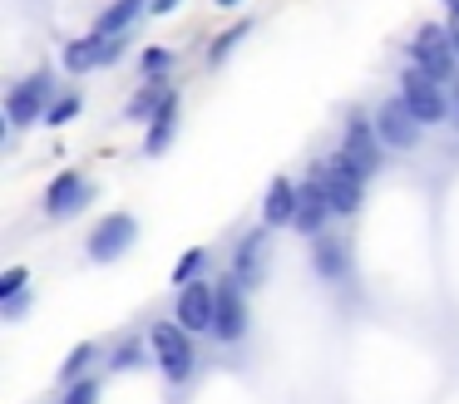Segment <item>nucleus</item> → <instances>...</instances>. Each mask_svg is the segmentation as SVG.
Masks as SVG:
<instances>
[{
    "label": "nucleus",
    "instance_id": "nucleus-1",
    "mask_svg": "<svg viewBox=\"0 0 459 404\" xmlns=\"http://www.w3.org/2000/svg\"><path fill=\"white\" fill-rule=\"evenodd\" d=\"M149 350H153L159 370L169 374L173 384H183V380L193 374V365H198V355H193V340H188V331H183L178 321H153Z\"/></svg>",
    "mask_w": 459,
    "mask_h": 404
},
{
    "label": "nucleus",
    "instance_id": "nucleus-2",
    "mask_svg": "<svg viewBox=\"0 0 459 404\" xmlns=\"http://www.w3.org/2000/svg\"><path fill=\"white\" fill-rule=\"evenodd\" d=\"M50 104H55V79L45 74V69H35L30 79H21V84L5 94V118H11L15 128L45 124L40 114H50Z\"/></svg>",
    "mask_w": 459,
    "mask_h": 404
},
{
    "label": "nucleus",
    "instance_id": "nucleus-3",
    "mask_svg": "<svg viewBox=\"0 0 459 404\" xmlns=\"http://www.w3.org/2000/svg\"><path fill=\"white\" fill-rule=\"evenodd\" d=\"M400 99L410 104V114H415L420 124H445L449 118V99H445V89H439V79L425 74L420 64H410L405 74H400Z\"/></svg>",
    "mask_w": 459,
    "mask_h": 404
},
{
    "label": "nucleus",
    "instance_id": "nucleus-4",
    "mask_svg": "<svg viewBox=\"0 0 459 404\" xmlns=\"http://www.w3.org/2000/svg\"><path fill=\"white\" fill-rule=\"evenodd\" d=\"M134 242H139V222H134V212H109L90 236H84V252H90V262L104 266V262H119Z\"/></svg>",
    "mask_w": 459,
    "mask_h": 404
},
{
    "label": "nucleus",
    "instance_id": "nucleus-5",
    "mask_svg": "<svg viewBox=\"0 0 459 404\" xmlns=\"http://www.w3.org/2000/svg\"><path fill=\"white\" fill-rule=\"evenodd\" d=\"M380 133H376V118H351L346 124V143H341V153H336V163L341 168H351L356 177H370L380 168Z\"/></svg>",
    "mask_w": 459,
    "mask_h": 404
},
{
    "label": "nucleus",
    "instance_id": "nucleus-6",
    "mask_svg": "<svg viewBox=\"0 0 459 404\" xmlns=\"http://www.w3.org/2000/svg\"><path fill=\"white\" fill-rule=\"evenodd\" d=\"M311 173L326 183V197H331V212H336V217H356L360 212V202H366V177H356L351 168H341L336 158L316 163Z\"/></svg>",
    "mask_w": 459,
    "mask_h": 404
},
{
    "label": "nucleus",
    "instance_id": "nucleus-7",
    "mask_svg": "<svg viewBox=\"0 0 459 404\" xmlns=\"http://www.w3.org/2000/svg\"><path fill=\"white\" fill-rule=\"evenodd\" d=\"M410 59H415L425 74H435L439 84H445L449 74H455V59H459V49H455V39H449V30L445 25H425L415 35V45H410Z\"/></svg>",
    "mask_w": 459,
    "mask_h": 404
},
{
    "label": "nucleus",
    "instance_id": "nucleus-8",
    "mask_svg": "<svg viewBox=\"0 0 459 404\" xmlns=\"http://www.w3.org/2000/svg\"><path fill=\"white\" fill-rule=\"evenodd\" d=\"M420 118L410 114V104L405 99H385V104H380V114H376V133H380V143L385 148H395V153H410V148L420 143Z\"/></svg>",
    "mask_w": 459,
    "mask_h": 404
},
{
    "label": "nucleus",
    "instance_id": "nucleus-9",
    "mask_svg": "<svg viewBox=\"0 0 459 404\" xmlns=\"http://www.w3.org/2000/svg\"><path fill=\"white\" fill-rule=\"evenodd\" d=\"M173 321L183 325V331H212V321H218V286L208 281H193L178 291V301H173Z\"/></svg>",
    "mask_w": 459,
    "mask_h": 404
},
{
    "label": "nucleus",
    "instance_id": "nucleus-10",
    "mask_svg": "<svg viewBox=\"0 0 459 404\" xmlns=\"http://www.w3.org/2000/svg\"><path fill=\"white\" fill-rule=\"evenodd\" d=\"M212 335L222 345H238L247 335V301H242V286L228 276V286H218V321H212Z\"/></svg>",
    "mask_w": 459,
    "mask_h": 404
},
{
    "label": "nucleus",
    "instance_id": "nucleus-11",
    "mask_svg": "<svg viewBox=\"0 0 459 404\" xmlns=\"http://www.w3.org/2000/svg\"><path fill=\"white\" fill-rule=\"evenodd\" d=\"M90 197H94V183H90V177H80V168H70V173H60L50 187H45V212H50V217H70V212H80Z\"/></svg>",
    "mask_w": 459,
    "mask_h": 404
},
{
    "label": "nucleus",
    "instance_id": "nucleus-12",
    "mask_svg": "<svg viewBox=\"0 0 459 404\" xmlns=\"http://www.w3.org/2000/svg\"><path fill=\"white\" fill-rule=\"evenodd\" d=\"M301 207V187L291 177H272L267 197H262V227H291Z\"/></svg>",
    "mask_w": 459,
    "mask_h": 404
},
{
    "label": "nucleus",
    "instance_id": "nucleus-13",
    "mask_svg": "<svg viewBox=\"0 0 459 404\" xmlns=\"http://www.w3.org/2000/svg\"><path fill=\"white\" fill-rule=\"evenodd\" d=\"M326 217H331V197H326V183H321L316 173L301 183V207H297V232L301 236H321V227H326Z\"/></svg>",
    "mask_w": 459,
    "mask_h": 404
},
{
    "label": "nucleus",
    "instance_id": "nucleus-14",
    "mask_svg": "<svg viewBox=\"0 0 459 404\" xmlns=\"http://www.w3.org/2000/svg\"><path fill=\"white\" fill-rule=\"evenodd\" d=\"M311 266H316V276L321 281H341L346 276V266H351V252H346V242L341 236H311Z\"/></svg>",
    "mask_w": 459,
    "mask_h": 404
},
{
    "label": "nucleus",
    "instance_id": "nucleus-15",
    "mask_svg": "<svg viewBox=\"0 0 459 404\" xmlns=\"http://www.w3.org/2000/svg\"><path fill=\"white\" fill-rule=\"evenodd\" d=\"M262 256H267V236L262 232H247L238 242V252H232V281L247 291V286H257V276H262Z\"/></svg>",
    "mask_w": 459,
    "mask_h": 404
},
{
    "label": "nucleus",
    "instance_id": "nucleus-16",
    "mask_svg": "<svg viewBox=\"0 0 459 404\" xmlns=\"http://www.w3.org/2000/svg\"><path fill=\"white\" fill-rule=\"evenodd\" d=\"M104 45L109 39L104 35H80V39H70L65 45V55H60V64H65V74H84V69H94V64H104Z\"/></svg>",
    "mask_w": 459,
    "mask_h": 404
},
{
    "label": "nucleus",
    "instance_id": "nucleus-17",
    "mask_svg": "<svg viewBox=\"0 0 459 404\" xmlns=\"http://www.w3.org/2000/svg\"><path fill=\"white\" fill-rule=\"evenodd\" d=\"M173 124H178V99L169 94V99H163V108L149 118V133H143V153H149V158H159L163 148L173 143Z\"/></svg>",
    "mask_w": 459,
    "mask_h": 404
},
{
    "label": "nucleus",
    "instance_id": "nucleus-18",
    "mask_svg": "<svg viewBox=\"0 0 459 404\" xmlns=\"http://www.w3.org/2000/svg\"><path fill=\"white\" fill-rule=\"evenodd\" d=\"M139 10H149L143 0H114L109 10H104L100 20H94V35H104V39H114V35H124V30L139 20Z\"/></svg>",
    "mask_w": 459,
    "mask_h": 404
},
{
    "label": "nucleus",
    "instance_id": "nucleus-19",
    "mask_svg": "<svg viewBox=\"0 0 459 404\" xmlns=\"http://www.w3.org/2000/svg\"><path fill=\"white\" fill-rule=\"evenodd\" d=\"M169 94H173V89H163V79H153V84H143L139 94L129 99V108H124V114H129V118H153V114L163 108V99H169Z\"/></svg>",
    "mask_w": 459,
    "mask_h": 404
},
{
    "label": "nucleus",
    "instance_id": "nucleus-20",
    "mask_svg": "<svg viewBox=\"0 0 459 404\" xmlns=\"http://www.w3.org/2000/svg\"><path fill=\"white\" fill-rule=\"evenodd\" d=\"M203 271H208V246H188V252L178 256V266H173V286H193V281H203Z\"/></svg>",
    "mask_w": 459,
    "mask_h": 404
},
{
    "label": "nucleus",
    "instance_id": "nucleus-21",
    "mask_svg": "<svg viewBox=\"0 0 459 404\" xmlns=\"http://www.w3.org/2000/svg\"><path fill=\"white\" fill-rule=\"evenodd\" d=\"M90 360H94V345H90V340H80L70 355H65V365H60V380H65V384L84 380V370H90Z\"/></svg>",
    "mask_w": 459,
    "mask_h": 404
},
{
    "label": "nucleus",
    "instance_id": "nucleus-22",
    "mask_svg": "<svg viewBox=\"0 0 459 404\" xmlns=\"http://www.w3.org/2000/svg\"><path fill=\"white\" fill-rule=\"evenodd\" d=\"M80 104H84L80 94H60V99L50 104V114H45V128H65L74 114H80Z\"/></svg>",
    "mask_w": 459,
    "mask_h": 404
},
{
    "label": "nucleus",
    "instance_id": "nucleus-23",
    "mask_svg": "<svg viewBox=\"0 0 459 404\" xmlns=\"http://www.w3.org/2000/svg\"><path fill=\"white\" fill-rule=\"evenodd\" d=\"M25 266H11V271H0V305L5 301H15V296H25Z\"/></svg>",
    "mask_w": 459,
    "mask_h": 404
},
{
    "label": "nucleus",
    "instance_id": "nucleus-24",
    "mask_svg": "<svg viewBox=\"0 0 459 404\" xmlns=\"http://www.w3.org/2000/svg\"><path fill=\"white\" fill-rule=\"evenodd\" d=\"M60 404H100V384H94V380L65 384V400H60Z\"/></svg>",
    "mask_w": 459,
    "mask_h": 404
},
{
    "label": "nucleus",
    "instance_id": "nucleus-25",
    "mask_svg": "<svg viewBox=\"0 0 459 404\" xmlns=\"http://www.w3.org/2000/svg\"><path fill=\"white\" fill-rule=\"evenodd\" d=\"M139 365H143V350H139V340H124L119 350H114L109 370H139Z\"/></svg>",
    "mask_w": 459,
    "mask_h": 404
},
{
    "label": "nucleus",
    "instance_id": "nucleus-26",
    "mask_svg": "<svg viewBox=\"0 0 459 404\" xmlns=\"http://www.w3.org/2000/svg\"><path fill=\"white\" fill-rule=\"evenodd\" d=\"M169 64H173V49H159V45H153V49H143V74H153V79H159Z\"/></svg>",
    "mask_w": 459,
    "mask_h": 404
},
{
    "label": "nucleus",
    "instance_id": "nucleus-27",
    "mask_svg": "<svg viewBox=\"0 0 459 404\" xmlns=\"http://www.w3.org/2000/svg\"><path fill=\"white\" fill-rule=\"evenodd\" d=\"M242 35H247V25H238V30H228V35H218V45H212V64H218V59H228V49L238 45Z\"/></svg>",
    "mask_w": 459,
    "mask_h": 404
},
{
    "label": "nucleus",
    "instance_id": "nucleus-28",
    "mask_svg": "<svg viewBox=\"0 0 459 404\" xmlns=\"http://www.w3.org/2000/svg\"><path fill=\"white\" fill-rule=\"evenodd\" d=\"M445 5H449V39H455V49H459V0H445Z\"/></svg>",
    "mask_w": 459,
    "mask_h": 404
},
{
    "label": "nucleus",
    "instance_id": "nucleus-29",
    "mask_svg": "<svg viewBox=\"0 0 459 404\" xmlns=\"http://www.w3.org/2000/svg\"><path fill=\"white\" fill-rule=\"evenodd\" d=\"M25 305H30V291H25V296H15V301H5V315L15 321V315H25Z\"/></svg>",
    "mask_w": 459,
    "mask_h": 404
},
{
    "label": "nucleus",
    "instance_id": "nucleus-30",
    "mask_svg": "<svg viewBox=\"0 0 459 404\" xmlns=\"http://www.w3.org/2000/svg\"><path fill=\"white\" fill-rule=\"evenodd\" d=\"M153 15H169V10H178V0H149Z\"/></svg>",
    "mask_w": 459,
    "mask_h": 404
},
{
    "label": "nucleus",
    "instance_id": "nucleus-31",
    "mask_svg": "<svg viewBox=\"0 0 459 404\" xmlns=\"http://www.w3.org/2000/svg\"><path fill=\"white\" fill-rule=\"evenodd\" d=\"M218 5H222V10H238V5H242V0H218Z\"/></svg>",
    "mask_w": 459,
    "mask_h": 404
},
{
    "label": "nucleus",
    "instance_id": "nucleus-32",
    "mask_svg": "<svg viewBox=\"0 0 459 404\" xmlns=\"http://www.w3.org/2000/svg\"><path fill=\"white\" fill-rule=\"evenodd\" d=\"M455 118H459V114H455Z\"/></svg>",
    "mask_w": 459,
    "mask_h": 404
}]
</instances>
